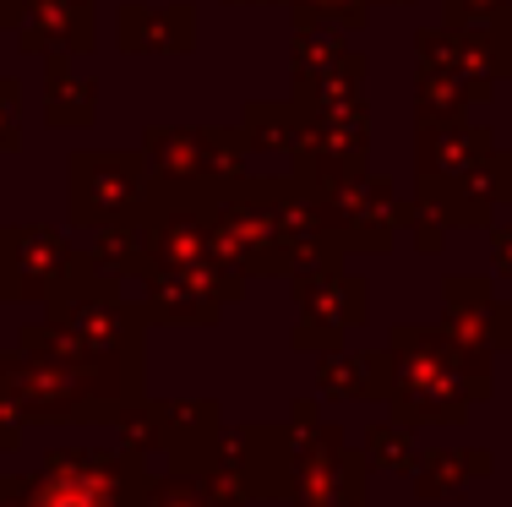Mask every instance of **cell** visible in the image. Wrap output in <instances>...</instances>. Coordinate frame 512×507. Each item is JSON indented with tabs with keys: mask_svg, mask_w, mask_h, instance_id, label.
<instances>
[{
	"mask_svg": "<svg viewBox=\"0 0 512 507\" xmlns=\"http://www.w3.org/2000/svg\"><path fill=\"white\" fill-rule=\"evenodd\" d=\"M191 28H197V11L180 0V6H120V44L126 50H191Z\"/></svg>",
	"mask_w": 512,
	"mask_h": 507,
	"instance_id": "1",
	"label": "cell"
},
{
	"mask_svg": "<svg viewBox=\"0 0 512 507\" xmlns=\"http://www.w3.org/2000/svg\"><path fill=\"white\" fill-rule=\"evenodd\" d=\"M44 99H50V120L55 126H88L93 115V82L71 77V60L50 55V82H44Z\"/></svg>",
	"mask_w": 512,
	"mask_h": 507,
	"instance_id": "2",
	"label": "cell"
},
{
	"mask_svg": "<svg viewBox=\"0 0 512 507\" xmlns=\"http://www.w3.org/2000/svg\"><path fill=\"white\" fill-rule=\"evenodd\" d=\"M447 28L469 33L480 44L507 50V28H512V0H447Z\"/></svg>",
	"mask_w": 512,
	"mask_h": 507,
	"instance_id": "3",
	"label": "cell"
},
{
	"mask_svg": "<svg viewBox=\"0 0 512 507\" xmlns=\"http://www.w3.org/2000/svg\"><path fill=\"white\" fill-rule=\"evenodd\" d=\"M300 22L306 28H360L365 17H371V0H295Z\"/></svg>",
	"mask_w": 512,
	"mask_h": 507,
	"instance_id": "4",
	"label": "cell"
},
{
	"mask_svg": "<svg viewBox=\"0 0 512 507\" xmlns=\"http://www.w3.org/2000/svg\"><path fill=\"white\" fill-rule=\"evenodd\" d=\"M17 142V88H6V99H0V148H11Z\"/></svg>",
	"mask_w": 512,
	"mask_h": 507,
	"instance_id": "5",
	"label": "cell"
},
{
	"mask_svg": "<svg viewBox=\"0 0 512 507\" xmlns=\"http://www.w3.org/2000/svg\"><path fill=\"white\" fill-rule=\"evenodd\" d=\"M22 11H93L88 0H22Z\"/></svg>",
	"mask_w": 512,
	"mask_h": 507,
	"instance_id": "6",
	"label": "cell"
},
{
	"mask_svg": "<svg viewBox=\"0 0 512 507\" xmlns=\"http://www.w3.org/2000/svg\"><path fill=\"white\" fill-rule=\"evenodd\" d=\"M229 6H246V0H229Z\"/></svg>",
	"mask_w": 512,
	"mask_h": 507,
	"instance_id": "7",
	"label": "cell"
}]
</instances>
